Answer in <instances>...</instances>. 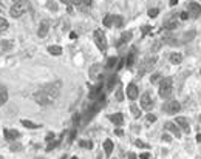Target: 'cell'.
<instances>
[{"instance_id": "26", "label": "cell", "mask_w": 201, "mask_h": 159, "mask_svg": "<svg viewBox=\"0 0 201 159\" xmlns=\"http://www.w3.org/2000/svg\"><path fill=\"white\" fill-rule=\"evenodd\" d=\"M22 125H23V127H27V128H34V130L42 127V125H39V124H34V122H31V120H25V119L22 120Z\"/></svg>"}, {"instance_id": "33", "label": "cell", "mask_w": 201, "mask_h": 159, "mask_svg": "<svg viewBox=\"0 0 201 159\" xmlns=\"http://www.w3.org/2000/svg\"><path fill=\"white\" fill-rule=\"evenodd\" d=\"M5 30H8V22L3 17H0V31H5Z\"/></svg>"}, {"instance_id": "39", "label": "cell", "mask_w": 201, "mask_h": 159, "mask_svg": "<svg viewBox=\"0 0 201 159\" xmlns=\"http://www.w3.org/2000/svg\"><path fill=\"white\" fill-rule=\"evenodd\" d=\"M77 122H79V114H74L73 116V125H74V128L77 127Z\"/></svg>"}, {"instance_id": "34", "label": "cell", "mask_w": 201, "mask_h": 159, "mask_svg": "<svg viewBox=\"0 0 201 159\" xmlns=\"http://www.w3.org/2000/svg\"><path fill=\"white\" fill-rule=\"evenodd\" d=\"M158 13H159V11H158L156 8H152V10H149V17H152V19H155V17L158 16Z\"/></svg>"}, {"instance_id": "8", "label": "cell", "mask_w": 201, "mask_h": 159, "mask_svg": "<svg viewBox=\"0 0 201 159\" xmlns=\"http://www.w3.org/2000/svg\"><path fill=\"white\" fill-rule=\"evenodd\" d=\"M187 8H189V16H190V17L198 19V17L201 16V5H198V3L192 2V3H189V5H187Z\"/></svg>"}, {"instance_id": "36", "label": "cell", "mask_w": 201, "mask_h": 159, "mask_svg": "<svg viewBox=\"0 0 201 159\" xmlns=\"http://www.w3.org/2000/svg\"><path fill=\"white\" fill-rule=\"evenodd\" d=\"M141 31H142V36H146L147 33H150V31H152V26H142V28H141Z\"/></svg>"}, {"instance_id": "40", "label": "cell", "mask_w": 201, "mask_h": 159, "mask_svg": "<svg viewBox=\"0 0 201 159\" xmlns=\"http://www.w3.org/2000/svg\"><path fill=\"white\" fill-rule=\"evenodd\" d=\"M135 144H136L138 147H144V148H149V145H147V144H144V142H142V141H139V139H138V141H136Z\"/></svg>"}, {"instance_id": "37", "label": "cell", "mask_w": 201, "mask_h": 159, "mask_svg": "<svg viewBox=\"0 0 201 159\" xmlns=\"http://www.w3.org/2000/svg\"><path fill=\"white\" fill-rule=\"evenodd\" d=\"M74 136H76V128H73V130H71L70 137H68V142H73V141H74Z\"/></svg>"}, {"instance_id": "18", "label": "cell", "mask_w": 201, "mask_h": 159, "mask_svg": "<svg viewBox=\"0 0 201 159\" xmlns=\"http://www.w3.org/2000/svg\"><path fill=\"white\" fill-rule=\"evenodd\" d=\"M8 100V91L3 85H0V105H3Z\"/></svg>"}, {"instance_id": "47", "label": "cell", "mask_w": 201, "mask_h": 159, "mask_svg": "<svg viewBox=\"0 0 201 159\" xmlns=\"http://www.w3.org/2000/svg\"><path fill=\"white\" fill-rule=\"evenodd\" d=\"M115 133H116V134H118V136H122V134H124V133H122V130H119V128H118V130H116V131H115Z\"/></svg>"}, {"instance_id": "31", "label": "cell", "mask_w": 201, "mask_h": 159, "mask_svg": "<svg viewBox=\"0 0 201 159\" xmlns=\"http://www.w3.org/2000/svg\"><path fill=\"white\" fill-rule=\"evenodd\" d=\"M60 141H62V137H59V139H57V141H54V142H50V144H48V148H47V150H48V151H51L53 148H56V147H57V145L60 144Z\"/></svg>"}, {"instance_id": "35", "label": "cell", "mask_w": 201, "mask_h": 159, "mask_svg": "<svg viewBox=\"0 0 201 159\" xmlns=\"http://www.w3.org/2000/svg\"><path fill=\"white\" fill-rule=\"evenodd\" d=\"M116 99H118V100H122V99H124V96H122V88H121V87H119L118 91H116Z\"/></svg>"}, {"instance_id": "30", "label": "cell", "mask_w": 201, "mask_h": 159, "mask_svg": "<svg viewBox=\"0 0 201 159\" xmlns=\"http://www.w3.org/2000/svg\"><path fill=\"white\" fill-rule=\"evenodd\" d=\"M130 110H132V114H133L135 117H139V116H141V111H139V108H138V107H136L135 104H133V105L130 107Z\"/></svg>"}, {"instance_id": "32", "label": "cell", "mask_w": 201, "mask_h": 159, "mask_svg": "<svg viewBox=\"0 0 201 159\" xmlns=\"http://www.w3.org/2000/svg\"><path fill=\"white\" fill-rule=\"evenodd\" d=\"M79 145H80L82 148H91V147H93V142H91V141H80Z\"/></svg>"}, {"instance_id": "1", "label": "cell", "mask_w": 201, "mask_h": 159, "mask_svg": "<svg viewBox=\"0 0 201 159\" xmlns=\"http://www.w3.org/2000/svg\"><path fill=\"white\" fill-rule=\"evenodd\" d=\"M59 85L60 84H54V85H45L42 87L36 94H34V99L37 104L40 105H50L54 102V99L57 97L59 94Z\"/></svg>"}, {"instance_id": "23", "label": "cell", "mask_w": 201, "mask_h": 159, "mask_svg": "<svg viewBox=\"0 0 201 159\" xmlns=\"http://www.w3.org/2000/svg\"><path fill=\"white\" fill-rule=\"evenodd\" d=\"M48 51H50V54H54V56H60L62 54V48L59 45H51L48 48Z\"/></svg>"}, {"instance_id": "13", "label": "cell", "mask_w": 201, "mask_h": 159, "mask_svg": "<svg viewBox=\"0 0 201 159\" xmlns=\"http://www.w3.org/2000/svg\"><path fill=\"white\" fill-rule=\"evenodd\" d=\"M3 134H5V137H6L8 141H16V139H19V136H20V133H19L17 130H10V128H5V130H3Z\"/></svg>"}, {"instance_id": "50", "label": "cell", "mask_w": 201, "mask_h": 159, "mask_svg": "<svg viewBox=\"0 0 201 159\" xmlns=\"http://www.w3.org/2000/svg\"><path fill=\"white\" fill-rule=\"evenodd\" d=\"M196 141H198V142H201V133H199V134H196Z\"/></svg>"}, {"instance_id": "10", "label": "cell", "mask_w": 201, "mask_h": 159, "mask_svg": "<svg viewBox=\"0 0 201 159\" xmlns=\"http://www.w3.org/2000/svg\"><path fill=\"white\" fill-rule=\"evenodd\" d=\"M164 128H166V130H169V131H172L176 137H181V130H179V127H178V125H175V122H166Z\"/></svg>"}, {"instance_id": "11", "label": "cell", "mask_w": 201, "mask_h": 159, "mask_svg": "<svg viewBox=\"0 0 201 159\" xmlns=\"http://www.w3.org/2000/svg\"><path fill=\"white\" fill-rule=\"evenodd\" d=\"M48 30H50V20H43L39 26V31H37V36L39 37H45L48 34Z\"/></svg>"}, {"instance_id": "28", "label": "cell", "mask_w": 201, "mask_h": 159, "mask_svg": "<svg viewBox=\"0 0 201 159\" xmlns=\"http://www.w3.org/2000/svg\"><path fill=\"white\" fill-rule=\"evenodd\" d=\"M115 82H116V77H115V76H112V77H110V80H109V84H107L105 91H112V90H113V87H115Z\"/></svg>"}, {"instance_id": "38", "label": "cell", "mask_w": 201, "mask_h": 159, "mask_svg": "<svg viewBox=\"0 0 201 159\" xmlns=\"http://www.w3.org/2000/svg\"><path fill=\"white\" fill-rule=\"evenodd\" d=\"M159 79H161V76H159V74H153V76H152V84H156Z\"/></svg>"}, {"instance_id": "41", "label": "cell", "mask_w": 201, "mask_h": 159, "mask_svg": "<svg viewBox=\"0 0 201 159\" xmlns=\"http://www.w3.org/2000/svg\"><path fill=\"white\" fill-rule=\"evenodd\" d=\"M179 19H181V20H187V19H189V13H181V14H179Z\"/></svg>"}, {"instance_id": "15", "label": "cell", "mask_w": 201, "mask_h": 159, "mask_svg": "<svg viewBox=\"0 0 201 159\" xmlns=\"http://www.w3.org/2000/svg\"><path fill=\"white\" fill-rule=\"evenodd\" d=\"M109 119L116 125V127H121L122 124H124V116L121 114V113H116V114H112V116H109Z\"/></svg>"}, {"instance_id": "54", "label": "cell", "mask_w": 201, "mask_h": 159, "mask_svg": "<svg viewBox=\"0 0 201 159\" xmlns=\"http://www.w3.org/2000/svg\"><path fill=\"white\" fill-rule=\"evenodd\" d=\"M62 2H64V3H65V2H67V0H62Z\"/></svg>"}, {"instance_id": "14", "label": "cell", "mask_w": 201, "mask_h": 159, "mask_svg": "<svg viewBox=\"0 0 201 159\" xmlns=\"http://www.w3.org/2000/svg\"><path fill=\"white\" fill-rule=\"evenodd\" d=\"M127 97L132 99V100H135V99L138 97V87H136L135 84H130V85L127 87Z\"/></svg>"}, {"instance_id": "24", "label": "cell", "mask_w": 201, "mask_h": 159, "mask_svg": "<svg viewBox=\"0 0 201 159\" xmlns=\"http://www.w3.org/2000/svg\"><path fill=\"white\" fill-rule=\"evenodd\" d=\"M181 60H183V56H181L179 53H173V54H170V62H172V63L178 65V63H181Z\"/></svg>"}, {"instance_id": "20", "label": "cell", "mask_w": 201, "mask_h": 159, "mask_svg": "<svg viewBox=\"0 0 201 159\" xmlns=\"http://www.w3.org/2000/svg\"><path fill=\"white\" fill-rule=\"evenodd\" d=\"M118 57H109V60H107V63H105V68L107 70H113V68H116V65H118Z\"/></svg>"}, {"instance_id": "19", "label": "cell", "mask_w": 201, "mask_h": 159, "mask_svg": "<svg viewBox=\"0 0 201 159\" xmlns=\"http://www.w3.org/2000/svg\"><path fill=\"white\" fill-rule=\"evenodd\" d=\"M132 39V33L130 31H127V33H122V36H121V39L118 40V47H122L125 42H129Z\"/></svg>"}, {"instance_id": "16", "label": "cell", "mask_w": 201, "mask_h": 159, "mask_svg": "<svg viewBox=\"0 0 201 159\" xmlns=\"http://www.w3.org/2000/svg\"><path fill=\"white\" fill-rule=\"evenodd\" d=\"M99 74H102V65H93L91 68H90V76L93 77V79H97L99 77Z\"/></svg>"}, {"instance_id": "44", "label": "cell", "mask_w": 201, "mask_h": 159, "mask_svg": "<svg viewBox=\"0 0 201 159\" xmlns=\"http://www.w3.org/2000/svg\"><path fill=\"white\" fill-rule=\"evenodd\" d=\"M53 137H54V134H53V133H48V134H47V141H48V142H50Z\"/></svg>"}, {"instance_id": "46", "label": "cell", "mask_w": 201, "mask_h": 159, "mask_svg": "<svg viewBox=\"0 0 201 159\" xmlns=\"http://www.w3.org/2000/svg\"><path fill=\"white\" fill-rule=\"evenodd\" d=\"M129 159H138L135 153H129Z\"/></svg>"}, {"instance_id": "45", "label": "cell", "mask_w": 201, "mask_h": 159, "mask_svg": "<svg viewBox=\"0 0 201 159\" xmlns=\"http://www.w3.org/2000/svg\"><path fill=\"white\" fill-rule=\"evenodd\" d=\"M162 141H167V142H170L172 139H170V136H169V134H164V136H162Z\"/></svg>"}, {"instance_id": "49", "label": "cell", "mask_w": 201, "mask_h": 159, "mask_svg": "<svg viewBox=\"0 0 201 159\" xmlns=\"http://www.w3.org/2000/svg\"><path fill=\"white\" fill-rule=\"evenodd\" d=\"M70 37H71V39H76L77 36H76V33H70Z\"/></svg>"}, {"instance_id": "21", "label": "cell", "mask_w": 201, "mask_h": 159, "mask_svg": "<svg viewBox=\"0 0 201 159\" xmlns=\"http://www.w3.org/2000/svg\"><path fill=\"white\" fill-rule=\"evenodd\" d=\"M73 3L77 8H87V6L91 5V0H73Z\"/></svg>"}, {"instance_id": "17", "label": "cell", "mask_w": 201, "mask_h": 159, "mask_svg": "<svg viewBox=\"0 0 201 159\" xmlns=\"http://www.w3.org/2000/svg\"><path fill=\"white\" fill-rule=\"evenodd\" d=\"M135 57H136V48H132V51H130V54L125 57V67L127 68H132V65H133V62H135Z\"/></svg>"}, {"instance_id": "27", "label": "cell", "mask_w": 201, "mask_h": 159, "mask_svg": "<svg viewBox=\"0 0 201 159\" xmlns=\"http://www.w3.org/2000/svg\"><path fill=\"white\" fill-rule=\"evenodd\" d=\"M113 25H115L116 28H121V26L124 25V19H122L121 16H113Z\"/></svg>"}, {"instance_id": "25", "label": "cell", "mask_w": 201, "mask_h": 159, "mask_svg": "<svg viewBox=\"0 0 201 159\" xmlns=\"http://www.w3.org/2000/svg\"><path fill=\"white\" fill-rule=\"evenodd\" d=\"M176 26H178V22H176V19L167 20V22L164 23V28H166V30H175Z\"/></svg>"}, {"instance_id": "52", "label": "cell", "mask_w": 201, "mask_h": 159, "mask_svg": "<svg viewBox=\"0 0 201 159\" xmlns=\"http://www.w3.org/2000/svg\"><path fill=\"white\" fill-rule=\"evenodd\" d=\"M60 159H67V156H62V157H60Z\"/></svg>"}, {"instance_id": "29", "label": "cell", "mask_w": 201, "mask_h": 159, "mask_svg": "<svg viewBox=\"0 0 201 159\" xmlns=\"http://www.w3.org/2000/svg\"><path fill=\"white\" fill-rule=\"evenodd\" d=\"M104 25H105V26H113V16H112V14L105 16V19H104Z\"/></svg>"}, {"instance_id": "43", "label": "cell", "mask_w": 201, "mask_h": 159, "mask_svg": "<svg viewBox=\"0 0 201 159\" xmlns=\"http://www.w3.org/2000/svg\"><path fill=\"white\" fill-rule=\"evenodd\" d=\"M139 157H141V159H150V153H142Z\"/></svg>"}, {"instance_id": "3", "label": "cell", "mask_w": 201, "mask_h": 159, "mask_svg": "<svg viewBox=\"0 0 201 159\" xmlns=\"http://www.w3.org/2000/svg\"><path fill=\"white\" fill-rule=\"evenodd\" d=\"M172 77H164V79H161V82H159V96L161 97H169L170 94H172Z\"/></svg>"}, {"instance_id": "9", "label": "cell", "mask_w": 201, "mask_h": 159, "mask_svg": "<svg viewBox=\"0 0 201 159\" xmlns=\"http://www.w3.org/2000/svg\"><path fill=\"white\" fill-rule=\"evenodd\" d=\"M141 107H142L144 110H152L153 100H152V97H150V93H144V94H142V97H141Z\"/></svg>"}, {"instance_id": "48", "label": "cell", "mask_w": 201, "mask_h": 159, "mask_svg": "<svg viewBox=\"0 0 201 159\" xmlns=\"http://www.w3.org/2000/svg\"><path fill=\"white\" fill-rule=\"evenodd\" d=\"M178 3V0H170V6H175Z\"/></svg>"}, {"instance_id": "22", "label": "cell", "mask_w": 201, "mask_h": 159, "mask_svg": "<svg viewBox=\"0 0 201 159\" xmlns=\"http://www.w3.org/2000/svg\"><path fill=\"white\" fill-rule=\"evenodd\" d=\"M104 151H105L107 156L112 154V151H113V142H112L110 139H107V141L104 142Z\"/></svg>"}, {"instance_id": "5", "label": "cell", "mask_w": 201, "mask_h": 159, "mask_svg": "<svg viewBox=\"0 0 201 159\" xmlns=\"http://www.w3.org/2000/svg\"><path fill=\"white\" fill-rule=\"evenodd\" d=\"M155 63H156V57H152V59L147 57V59H144V62H141V67H139V76L152 71V68H153Z\"/></svg>"}, {"instance_id": "4", "label": "cell", "mask_w": 201, "mask_h": 159, "mask_svg": "<svg viewBox=\"0 0 201 159\" xmlns=\"http://www.w3.org/2000/svg\"><path fill=\"white\" fill-rule=\"evenodd\" d=\"M93 36H94V42H96L97 48L102 51V53L107 51V37H105L104 31H102V30H96Z\"/></svg>"}, {"instance_id": "42", "label": "cell", "mask_w": 201, "mask_h": 159, "mask_svg": "<svg viewBox=\"0 0 201 159\" xmlns=\"http://www.w3.org/2000/svg\"><path fill=\"white\" fill-rule=\"evenodd\" d=\"M147 120H149V122H155V120H156V116H153V114H149V116H147Z\"/></svg>"}, {"instance_id": "7", "label": "cell", "mask_w": 201, "mask_h": 159, "mask_svg": "<svg viewBox=\"0 0 201 159\" xmlns=\"http://www.w3.org/2000/svg\"><path fill=\"white\" fill-rule=\"evenodd\" d=\"M25 11H27V5H25L23 2H20V3H14V5H13V8L10 10V14H11L13 17H20Z\"/></svg>"}, {"instance_id": "2", "label": "cell", "mask_w": 201, "mask_h": 159, "mask_svg": "<svg viewBox=\"0 0 201 159\" xmlns=\"http://www.w3.org/2000/svg\"><path fill=\"white\" fill-rule=\"evenodd\" d=\"M104 105H105V96H102V97H99L97 100H94V102H93V105H91L90 108H87V110H85V114H84L82 122H84V124H87V122H88V120H90V119H91V117H93V116H94V114L100 110V108H102Z\"/></svg>"}, {"instance_id": "51", "label": "cell", "mask_w": 201, "mask_h": 159, "mask_svg": "<svg viewBox=\"0 0 201 159\" xmlns=\"http://www.w3.org/2000/svg\"><path fill=\"white\" fill-rule=\"evenodd\" d=\"M13 2H14V3H20V2H22V0H13Z\"/></svg>"}, {"instance_id": "12", "label": "cell", "mask_w": 201, "mask_h": 159, "mask_svg": "<svg viewBox=\"0 0 201 159\" xmlns=\"http://www.w3.org/2000/svg\"><path fill=\"white\" fill-rule=\"evenodd\" d=\"M179 128H183L186 133H189L190 131V127H189V120L186 119V117H183V116H179V117H176V122H175Z\"/></svg>"}, {"instance_id": "6", "label": "cell", "mask_w": 201, "mask_h": 159, "mask_svg": "<svg viewBox=\"0 0 201 159\" xmlns=\"http://www.w3.org/2000/svg\"><path fill=\"white\" fill-rule=\"evenodd\" d=\"M162 108H164V111H166L167 114H175L176 111H179L181 105H179L178 100H167V102L164 104Z\"/></svg>"}, {"instance_id": "53", "label": "cell", "mask_w": 201, "mask_h": 159, "mask_svg": "<svg viewBox=\"0 0 201 159\" xmlns=\"http://www.w3.org/2000/svg\"><path fill=\"white\" fill-rule=\"evenodd\" d=\"M73 159H77V156H74V157H73Z\"/></svg>"}]
</instances>
